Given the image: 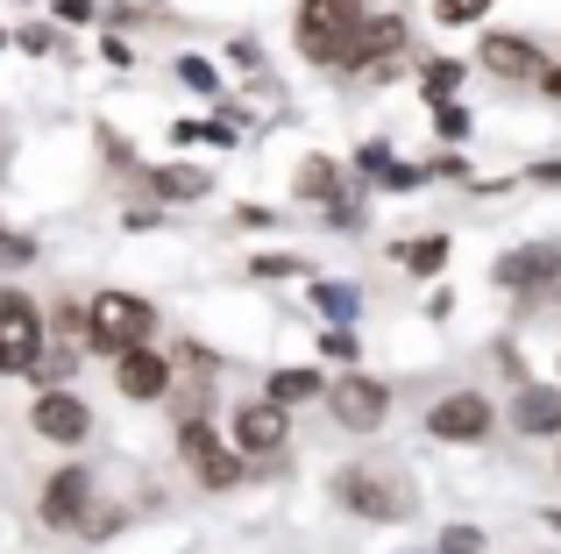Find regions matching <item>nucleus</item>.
Instances as JSON below:
<instances>
[{"instance_id": "obj_3", "label": "nucleus", "mask_w": 561, "mask_h": 554, "mask_svg": "<svg viewBox=\"0 0 561 554\" xmlns=\"http://www.w3.org/2000/svg\"><path fill=\"white\" fill-rule=\"evenodd\" d=\"M43 356V313L28 291L0 285V377H28Z\"/></svg>"}, {"instance_id": "obj_2", "label": "nucleus", "mask_w": 561, "mask_h": 554, "mask_svg": "<svg viewBox=\"0 0 561 554\" xmlns=\"http://www.w3.org/2000/svg\"><path fill=\"white\" fill-rule=\"evenodd\" d=\"M157 334V305L136 299V291H100L93 305H85V342L107 348V356H128V348H142Z\"/></svg>"}, {"instance_id": "obj_25", "label": "nucleus", "mask_w": 561, "mask_h": 554, "mask_svg": "<svg viewBox=\"0 0 561 554\" xmlns=\"http://www.w3.org/2000/svg\"><path fill=\"white\" fill-rule=\"evenodd\" d=\"M320 348H328V356H356V334H348V327H334V334H320Z\"/></svg>"}, {"instance_id": "obj_19", "label": "nucleus", "mask_w": 561, "mask_h": 554, "mask_svg": "<svg viewBox=\"0 0 561 554\" xmlns=\"http://www.w3.org/2000/svg\"><path fill=\"white\" fill-rule=\"evenodd\" d=\"M405 264H412V270H440V264H448V242H440V235L412 242V250H405Z\"/></svg>"}, {"instance_id": "obj_27", "label": "nucleus", "mask_w": 561, "mask_h": 554, "mask_svg": "<svg viewBox=\"0 0 561 554\" xmlns=\"http://www.w3.org/2000/svg\"><path fill=\"white\" fill-rule=\"evenodd\" d=\"M57 22H93V0H50Z\"/></svg>"}, {"instance_id": "obj_28", "label": "nucleus", "mask_w": 561, "mask_h": 554, "mask_svg": "<svg viewBox=\"0 0 561 554\" xmlns=\"http://www.w3.org/2000/svg\"><path fill=\"white\" fill-rule=\"evenodd\" d=\"M22 50H36V57H50V50H57V36H50V28H22Z\"/></svg>"}, {"instance_id": "obj_8", "label": "nucleus", "mask_w": 561, "mask_h": 554, "mask_svg": "<svg viewBox=\"0 0 561 554\" xmlns=\"http://www.w3.org/2000/svg\"><path fill=\"white\" fill-rule=\"evenodd\" d=\"M114 391H122V399H136V405L164 399V391H171V362L157 356L150 342L128 348V356H114Z\"/></svg>"}, {"instance_id": "obj_15", "label": "nucleus", "mask_w": 561, "mask_h": 554, "mask_svg": "<svg viewBox=\"0 0 561 554\" xmlns=\"http://www.w3.org/2000/svg\"><path fill=\"white\" fill-rule=\"evenodd\" d=\"M363 71L377 65V57H391V50H405V22L398 14H363Z\"/></svg>"}, {"instance_id": "obj_20", "label": "nucleus", "mask_w": 561, "mask_h": 554, "mask_svg": "<svg viewBox=\"0 0 561 554\" xmlns=\"http://www.w3.org/2000/svg\"><path fill=\"white\" fill-rule=\"evenodd\" d=\"M455 79H462V65H426V100L440 107V100L455 93Z\"/></svg>"}, {"instance_id": "obj_7", "label": "nucleus", "mask_w": 561, "mask_h": 554, "mask_svg": "<svg viewBox=\"0 0 561 554\" xmlns=\"http://www.w3.org/2000/svg\"><path fill=\"white\" fill-rule=\"evenodd\" d=\"M328 413L342 419V427L370 434V427H383V413H391V391H383L377 377H342V384H328Z\"/></svg>"}, {"instance_id": "obj_5", "label": "nucleus", "mask_w": 561, "mask_h": 554, "mask_svg": "<svg viewBox=\"0 0 561 554\" xmlns=\"http://www.w3.org/2000/svg\"><path fill=\"white\" fill-rule=\"evenodd\" d=\"M179 448H185L192 476H199L206 490H228L234 476H242V455H234V448H220V434L206 427V419H185V427H179Z\"/></svg>"}, {"instance_id": "obj_11", "label": "nucleus", "mask_w": 561, "mask_h": 554, "mask_svg": "<svg viewBox=\"0 0 561 554\" xmlns=\"http://www.w3.org/2000/svg\"><path fill=\"white\" fill-rule=\"evenodd\" d=\"M285 434H291V419H285V405H277V399H256V405L234 413V448H249V455H277Z\"/></svg>"}, {"instance_id": "obj_10", "label": "nucleus", "mask_w": 561, "mask_h": 554, "mask_svg": "<svg viewBox=\"0 0 561 554\" xmlns=\"http://www.w3.org/2000/svg\"><path fill=\"white\" fill-rule=\"evenodd\" d=\"M85 505H93V476L85 470H57L50 484H43V527H85Z\"/></svg>"}, {"instance_id": "obj_4", "label": "nucleus", "mask_w": 561, "mask_h": 554, "mask_svg": "<svg viewBox=\"0 0 561 554\" xmlns=\"http://www.w3.org/2000/svg\"><path fill=\"white\" fill-rule=\"evenodd\" d=\"M334 498H342L348 512H363V519H405L412 512L405 484H391L383 470H342L334 476Z\"/></svg>"}, {"instance_id": "obj_6", "label": "nucleus", "mask_w": 561, "mask_h": 554, "mask_svg": "<svg viewBox=\"0 0 561 554\" xmlns=\"http://www.w3.org/2000/svg\"><path fill=\"white\" fill-rule=\"evenodd\" d=\"M28 427H36L43 441H57V448H79L85 434H93V413H85L79 391H36V405H28Z\"/></svg>"}, {"instance_id": "obj_24", "label": "nucleus", "mask_w": 561, "mask_h": 554, "mask_svg": "<svg viewBox=\"0 0 561 554\" xmlns=\"http://www.w3.org/2000/svg\"><path fill=\"white\" fill-rule=\"evenodd\" d=\"M179 79H185V85H199V93H214V65H199V57H185Z\"/></svg>"}, {"instance_id": "obj_16", "label": "nucleus", "mask_w": 561, "mask_h": 554, "mask_svg": "<svg viewBox=\"0 0 561 554\" xmlns=\"http://www.w3.org/2000/svg\"><path fill=\"white\" fill-rule=\"evenodd\" d=\"M150 185H157L164 199H199V193H206L214 178H206V171H192V164H164V171H157Z\"/></svg>"}, {"instance_id": "obj_26", "label": "nucleus", "mask_w": 561, "mask_h": 554, "mask_svg": "<svg viewBox=\"0 0 561 554\" xmlns=\"http://www.w3.org/2000/svg\"><path fill=\"white\" fill-rule=\"evenodd\" d=\"M313 299H320V313H348V305H356V299H348V291H342V285H320V291H313Z\"/></svg>"}, {"instance_id": "obj_21", "label": "nucleus", "mask_w": 561, "mask_h": 554, "mask_svg": "<svg viewBox=\"0 0 561 554\" xmlns=\"http://www.w3.org/2000/svg\"><path fill=\"white\" fill-rule=\"evenodd\" d=\"M440 554H483V533L477 527H448L440 533Z\"/></svg>"}, {"instance_id": "obj_14", "label": "nucleus", "mask_w": 561, "mask_h": 554, "mask_svg": "<svg viewBox=\"0 0 561 554\" xmlns=\"http://www.w3.org/2000/svg\"><path fill=\"white\" fill-rule=\"evenodd\" d=\"M512 427L519 434H561V391H519L512 399Z\"/></svg>"}, {"instance_id": "obj_12", "label": "nucleus", "mask_w": 561, "mask_h": 554, "mask_svg": "<svg viewBox=\"0 0 561 554\" xmlns=\"http://www.w3.org/2000/svg\"><path fill=\"white\" fill-rule=\"evenodd\" d=\"M497 285L505 291H534V285H548V277H561V250H548V242H534V250H512V256H497Z\"/></svg>"}, {"instance_id": "obj_23", "label": "nucleus", "mask_w": 561, "mask_h": 554, "mask_svg": "<svg viewBox=\"0 0 561 554\" xmlns=\"http://www.w3.org/2000/svg\"><path fill=\"white\" fill-rule=\"evenodd\" d=\"M434 122H440V136H448V142H455V136H469V114H462V107H448V100L434 107Z\"/></svg>"}, {"instance_id": "obj_30", "label": "nucleus", "mask_w": 561, "mask_h": 554, "mask_svg": "<svg viewBox=\"0 0 561 554\" xmlns=\"http://www.w3.org/2000/svg\"><path fill=\"white\" fill-rule=\"evenodd\" d=\"M540 85H548V93L561 100V65H554V71H540Z\"/></svg>"}, {"instance_id": "obj_17", "label": "nucleus", "mask_w": 561, "mask_h": 554, "mask_svg": "<svg viewBox=\"0 0 561 554\" xmlns=\"http://www.w3.org/2000/svg\"><path fill=\"white\" fill-rule=\"evenodd\" d=\"M320 391H328V384H320L313 370H277L271 377V399L277 405H306V399H320Z\"/></svg>"}, {"instance_id": "obj_22", "label": "nucleus", "mask_w": 561, "mask_h": 554, "mask_svg": "<svg viewBox=\"0 0 561 554\" xmlns=\"http://www.w3.org/2000/svg\"><path fill=\"white\" fill-rule=\"evenodd\" d=\"M28 256H36V242H28V235H0V270H22Z\"/></svg>"}, {"instance_id": "obj_29", "label": "nucleus", "mask_w": 561, "mask_h": 554, "mask_svg": "<svg viewBox=\"0 0 561 554\" xmlns=\"http://www.w3.org/2000/svg\"><path fill=\"white\" fill-rule=\"evenodd\" d=\"M256 277H299V264H291V256H263Z\"/></svg>"}, {"instance_id": "obj_13", "label": "nucleus", "mask_w": 561, "mask_h": 554, "mask_svg": "<svg viewBox=\"0 0 561 554\" xmlns=\"http://www.w3.org/2000/svg\"><path fill=\"white\" fill-rule=\"evenodd\" d=\"M477 50H483V65H491L497 79H540V71H548V65L534 57V43H526V36H483Z\"/></svg>"}, {"instance_id": "obj_1", "label": "nucleus", "mask_w": 561, "mask_h": 554, "mask_svg": "<svg viewBox=\"0 0 561 554\" xmlns=\"http://www.w3.org/2000/svg\"><path fill=\"white\" fill-rule=\"evenodd\" d=\"M363 0H306L299 8V50L313 65L363 71Z\"/></svg>"}, {"instance_id": "obj_9", "label": "nucleus", "mask_w": 561, "mask_h": 554, "mask_svg": "<svg viewBox=\"0 0 561 554\" xmlns=\"http://www.w3.org/2000/svg\"><path fill=\"white\" fill-rule=\"evenodd\" d=\"M426 427H434L440 441H483V434H491V399H477V391H448V399L426 413Z\"/></svg>"}, {"instance_id": "obj_18", "label": "nucleus", "mask_w": 561, "mask_h": 554, "mask_svg": "<svg viewBox=\"0 0 561 554\" xmlns=\"http://www.w3.org/2000/svg\"><path fill=\"white\" fill-rule=\"evenodd\" d=\"M328 193H342L334 164H328V157H306V164H299V199H328Z\"/></svg>"}]
</instances>
